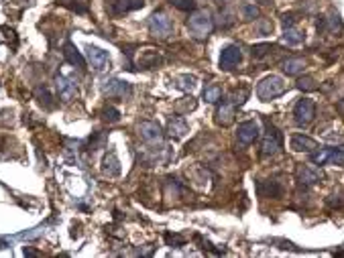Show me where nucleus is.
Listing matches in <instances>:
<instances>
[{"label": "nucleus", "instance_id": "nucleus-1", "mask_svg": "<svg viewBox=\"0 0 344 258\" xmlns=\"http://www.w3.org/2000/svg\"><path fill=\"white\" fill-rule=\"evenodd\" d=\"M287 90V84L283 82V77L279 75H267L265 80L259 82L257 86V96L261 102H271L279 96H283Z\"/></svg>", "mask_w": 344, "mask_h": 258}, {"label": "nucleus", "instance_id": "nucleus-2", "mask_svg": "<svg viewBox=\"0 0 344 258\" xmlns=\"http://www.w3.org/2000/svg\"><path fill=\"white\" fill-rule=\"evenodd\" d=\"M187 29L194 39H206L214 29V18L206 10H194V14L187 18Z\"/></svg>", "mask_w": 344, "mask_h": 258}, {"label": "nucleus", "instance_id": "nucleus-3", "mask_svg": "<svg viewBox=\"0 0 344 258\" xmlns=\"http://www.w3.org/2000/svg\"><path fill=\"white\" fill-rule=\"evenodd\" d=\"M314 118H316V104H314V100H310V98L297 100L295 108H293V120H295V124L299 128H305V126H310L314 122Z\"/></svg>", "mask_w": 344, "mask_h": 258}, {"label": "nucleus", "instance_id": "nucleus-4", "mask_svg": "<svg viewBox=\"0 0 344 258\" xmlns=\"http://www.w3.org/2000/svg\"><path fill=\"white\" fill-rule=\"evenodd\" d=\"M281 132L273 126V124H267V134L261 143V156L263 158H269V156H275L279 151H281Z\"/></svg>", "mask_w": 344, "mask_h": 258}, {"label": "nucleus", "instance_id": "nucleus-5", "mask_svg": "<svg viewBox=\"0 0 344 258\" xmlns=\"http://www.w3.org/2000/svg\"><path fill=\"white\" fill-rule=\"evenodd\" d=\"M259 134H261V126H259L257 120H244V122H240L238 128H236V141H238V145H242V147L253 145V143L259 138Z\"/></svg>", "mask_w": 344, "mask_h": 258}, {"label": "nucleus", "instance_id": "nucleus-6", "mask_svg": "<svg viewBox=\"0 0 344 258\" xmlns=\"http://www.w3.org/2000/svg\"><path fill=\"white\" fill-rule=\"evenodd\" d=\"M149 31H151V35L157 37V39L169 37L173 33L171 18H169L167 14H163V12H155V14L149 18Z\"/></svg>", "mask_w": 344, "mask_h": 258}, {"label": "nucleus", "instance_id": "nucleus-7", "mask_svg": "<svg viewBox=\"0 0 344 258\" xmlns=\"http://www.w3.org/2000/svg\"><path fill=\"white\" fill-rule=\"evenodd\" d=\"M139 134L147 145H161L163 143V128L155 120H143L139 124Z\"/></svg>", "mask_w": 344, "mask_h": 258}, {"label": "nucleus", "instance_id": "nucleus-8", "mask_svg": "<svg viewBox=\"0 0 344 258\" xmlns=\"http://www.w3.org/2000/svg\"><path fill=\"white\" fill-rule=\"evenodd\" d=\"M295 177H297V183L303 185V187L316 185V183H320L324 179L322 171L318 167H314V165H299L297 171H295Z\"/></svg>", "mask_w": 344, "mask_h": 258}, {"label": "nucleus", "instance_id": "nucleus-9", "mask_svg": "<svg viewBox=\"0 0 344 258\" xmlns=\"http://www.w3.org/2000/svg\"><path fill=\"white\" fill-rule=\"evenodd\" d=\"M242 61V53L238 45H226L220 53V69H234Z\"/></svg>", "mask_w": 344, "mask_h": 258}, {"label": "nucleus", "instance_id": "nucleus-10", "mask_svg": "<svg viewBox=\"0 0 344 258\" xmlns=\"http://www.w3.org/2000/svg\"><path fill=\"white\" fill-rule=\"evenodd\" d=\"M289 147H291V151H295V153H310V155L320 149L314 138L303 136V134H293L291 141H289Z\"/></svg>", "mask_w": 344, "mask_h": 258}, {"label": "nucleus", "instance_id": "nucleus-11", "mask_svg": "<svg viewBox=\"0 0 344 258\" xmlns=\"http://www.w3.org/2000/svg\"><path fill=\"white\" fill-rule=\"evenodd\" d=\"M257 191L261 197H273V200H279L283 195V185L275 179H269V181H259L257 183Z\"/></svg>", "mask_w": 344, "mask_h": 258}, {"label": "nucleus", "instance_id": "nucleus-12", "mask_svg": "<svg viewBox=\"0 0 344 258\" xmlns=\"http://www.w3.org/2000/svg\"><path fill=\"white\" fill-rule=\"evenodd\" d=\"M234 116H236V106H232V104L226 100V102H222L218 106L214 120H216L218 126H230V124L234 122Z\"/></svg>", "mask_w": 344, "mask_h": 258}, {"label": "nucleus", "instance_id": "nucleus-13", "mask_svg": "<svg viewBox=\"0 0 344 258\" xmlns=\"http://www.w3.org/2000/svg\"><path fill=\"white\" fill-rule=\"evenodd\" d=\"M187 122H185V118L183 116H179V114H173L169 116V122H167V132H169V136L173 138H183L185 134H187Z\"/></svg>", "mask_w": 344, "mask_h": 258}, {"label": "nucleus", "instance_id": "nucleus-14", "mask_svg": "<svg viewBox=\"0 0 344 258\" xmlns=\"http://www.w3.org/2000/svg\"><path fill=\"white\" fill-rule=\"evenodd\" d=\"M104 92L112 98H128L132 94V88L128 82H120V80H112L108 82V86L104 88Z\"/></svg>", "mask_w": 344, "mask_h": 258}, {"label": "nucleus", "instance_id": "nucleus-15", "mask_svg": "<svg viewBox=\"0 0 344 258\" xmlns=\"http://www.w3.org/2000/svg\"><path fill=\"white\" fill-rule=\"evenodd\" d=\"M143 0H110V4L106 6L110 14H122V12H130L135 8H141Z\"/></svg>", "mask_w": 344, "mask_h": 258}, {"label": "nucleus", "instance_id": "nucleus-16", "mask_svg": "<svg viewBox=\"0 0 344 258\" xmlns=\"http://www.w3.org/2000/svg\"><path fill=\"white\" fill-rule=\"evenodd\" d=\"M88 57H90V63H92L98 71L106 69V67H108V63H110L108 53L102 51V49H98V47H88Z\"/></svg>", "mask_w": 344, "mask_h": 258}, {"label": "nucleus", "instance_id": "nucleus-17", "mask_svg": "<svg viewBox=\"0 0 344 258\" xmlns=\"http://www.w3.org/2000/svg\"><path fill=\"white\" fill-rule=\"evenodd\" d=\"M161 55L157 51H143L139 55V67H143V69H153V67H159L161 65Z\"/></svg>", "mask_w": 344, "mask_h": 258}, {"label": "nucleus", "instance_id": "nucleus-18", "mask_svg": "<svg viewBox=\"0 0 344 258\" xmlns=\"http://www.w3.org/2000/svg\"><path fill=\"white\" fill-rule=\"evenodd\" d=\"M305 69V59L303 57H287L283 61V71L287 75H299Z\"/></svg>", "mask_w": 344, "mask_h": 258}, {"label": "nucleus", "instance_id": "nucleus-19", "mask_svg": "<svg viewBox=\"0 0 344 258\" xmlns=\"http://www.w3.org/2000/svg\"><path fill=\"white\" fill-rule=\"evenodd\" d=\"M63 55H65V59H67L71 65H75V67H80V69H86V59L82 57V53L78 51L71 43H65V47H63Z\"/></svg>", "mask_w": 344, "mask_h": 258}, {"label": "nucleus", "instance_id": "nucleus-20", "mask_svg": "<svg viewBox=\"0 0 344 258\" xmlns=\"http://www.w3.org/2000/svg\"><path fill=\"white\" fill-rule=\"evenodd\" d=\"M249 94H251V88L249 86H240V88H234L232 94L228 96V102L236 108H240L242 104L249 100Z\"/></svg>", "mask_w": 344, "mask_h": 258}, {"label": "nucleus", "instance_id": "nucleus-21", "mask_svg": "<svg viewBox=\"0 0 344 258\" xmlns=\"http://www.w3.org/2000/svg\"><path fill=\"white\" fill-rule=\"evenodd\" d=\"M102 171H104L108 177H114V175L120 173V163H118L114 153H108V155L104 156V161H102Z\"/></svg>", "mask_w": 344, "mask_h": 258}, {"label": "nucleus", "instance_id": "nucleus-22", "mask_svg": "<svg viewBox=\"0 0 344 258\" xmlns=\"http://www.w3.org/2000/svg\"><path fill=\"white\" fill-rule=\"evenodd\" d=\"M204 100L208 104H216L222 100V86H218V84H208L206 88H204Z\"/></svg>", "mask_w": 344, "mask_h": 258}, {"label": "nucleus", "instance_id": "nucleus-23", "mask_svg": "<svg viewBox=\"0 0 344 258\" xmlns=\"http://www.w3.org/2000/svg\"><path fill=\"white\" fill-rule=\"evenodd\" d=\"M303 39H305V35H303L299 29H295V27H289V29H285L283 41H285L287 45H299V43H303Z\"/></svg>", "mask_w": 344, "mask_h": 258}, {"label": "nucleus", "instance_id": "nucleus-24", "mask_svg": "<svg viewBox=\"0 0 344 258\" xmlns=\"http://www.w3.org/2000/svg\"><path fill=\"white\" fill-rule=\"evenodd\" d=\"M326 204H328V207H332V209H342L344 207V187L336 189V191L326 200Z\"/></svg>", "mask_w": 344, "mask_h": 258}, {"label": "nucleus", "instance_id": "nucleus-25", "mask_svg": "<svg viewBox=\"0 0 344 258\" xmlns=\"http://www.w3.org/2000/svg\"><path fill=\"white\" fill-rule=\"evenodd\" d=\"M297 90H301V92H314V90H318V84H316L314 77L303 75V77L297 80Z\"/></svg>", "mask_w": 344, "mask_h": 258}, {"label": "nucleus", "instance_id": "nucleus-26", "mask_svg": "<svg viewBox=\"0 0 344 258\" xmlns=\"http://www.w3.org/2000/svg\"><path fill=\"white\" fill-rule=\"evenodd\" d=\"M35 96H37V100L43 104L45 108H53V96L49 94L47 88H37V90H35Z\"/></svg>", "mask_w": 344, "mask_h": 258}, {"label": "nucleus", "instance_id": "nucleus-27", "mask_svg": "<svg viewBox=\"0 0 344 258\" xmlns=\"http://www.w3.org/2000/svg\"><path fill=\"white\" fill-rule=\"evenodd\" d=\"M271 51H273V45H271V43H261V45H253L251 55H253L255 59H263V57H267Z\"/></svg>", "mask_w": 344, "mask_h": 258}, {"label": "nucleus", "instance_id": "nucleus-28", "mask_svg": "<svg viewBox=\"0 0 344 258\" xmlns=\"http://www.w3.org/2000/svg\"><path fill=\"white\" fill-rule=\"evenodd\" d=\"M216 25L218 27H222V29H228V27H232L234 25V16H232V12L230 10H220L218 12V21H216Z\"/></svg>", "mask_w": 344, "mask_h": 258}, {"label": "nucleus", "instance_id": "nucleus-29", "mask_svg": "<svg viewBox=\"0 0 344 258\" xmlns=\"http://www.w3.org/2000/svg\"><path fill=\"white\" fill-rule=\"evenodd\" d=\"M177 82H181V84H177V88H181L183 92H192L194 86H196V77L194 75H179Z\"/></svg>", "mask_w": 344, "mask_h": 258}, {"label": "nucleus", "instance_id": "nucleus-30", "mask_svg": "<svg viewBox=\"0 0 344 258\" xmlns=\"http://www.w3.org/2000/svg\"><path fill=\"white\" fill-rule=\"evenodd\" d=\"M328 163H330V165H338V167H344V147H342V149H330Z\"/></svg>", "mask_w": 344, "mask_h": 258}, {"label": "nucleus", "instance_id": "nucleus-31", "mask_svg": "<svg viewBox=\"0 0 344 258\" xmlns=\"http://www.w3.org/2000/svg\"><path fill=\"white\" fill-rule=\"evenodd\" d=\"M257 33L263 35V37L271 35V33H273V23H271L269 18H261V21L257 23Z\"/></svg>", "mask_w": 344, "mask_h": 258}, {"label": "nucleus", "instance_id": "nucleus-32", "mask_svg": "<svg viewBox=\"0 0 344 258\" xmlns=\"http://www.w3.org/2000/svg\"><path fill=\"white\" fill-rule=\"evenodd\" d=\"M102 118H104L106 122H118V120H120V112L116 110L114 106H106V108L102 110Z\"/></svg>", "mask_w": 344, "mask_h": 258}, {"label": "nucleus", "instance_id": "nucleus-33", "mask_svg": "<svg viewBox=\"0 0 344 258\" xmlns=\"http://www.w3.org/2000/svg\"><path fill=\"white\" fill-rule=\"evenodd\" d=\"M242 14H244V18L246 21H253V18H259V8L255 6V4H242Z\"/></svg>", "mask_w": 344, "mask_h": 258}, {"label": "nucleus", "instance_id": "nucleus-34", "mask_svg": "<svg viewBox=\"0 0 344 258\" xmlns=\"http://www.w3.org/2000/svg\"><path fill=\"white\" fill-rule=\"evenodd\" d=\"M177 10H194L196 8V2L194 0H169Z\"/></svg>", "mask_w": 344, "mask_h": 258}, {"label": "nucleus", "instance_id": "nucleus-35", "mask_svg": "<svg viewBox=\"0 0 344 258\" xmlns=\"http://www.w3.org/2000/svg\"><path fill=\"white\" fill-rule=\"evenodd\" d=\"M165 242H167V246H173V248H179V246H183V238L179 236V234H165Z\"/></svg>", "mask_w": 344, "mask_h": 258}, {"label": "nucleus", "instance_id": "nucleus-36", "mask_svg": "<svg viewBox=\"0 0 344 258\" xmlns=\"http://www.w3.org/2000/svg\"><path fill=\"white\" fill-rule=\"evenodd\" d=\"M295 23H297V18H295V14H293V12H285V14L281 16V25H283V29L295 27Z\"/></svg>", "mask_w": 344, "mask_h": 258}, {"label": "nucleus", "instance_id": "nucleus-37", "mask_svg": "<svg viewBox=\"0 0 344 258\" xmlns=\"http://www.w3.org/2000/svg\"><path fill=\"white\" fill-rule=\"evenodd\" d=\"M196 108V100L189 96V102H177V110L179 112H192Z\"/></svg>", "mask_w": 344, "mask_h": 258}, {"label": "nucleus", "instance_id": "nucleus-38", "mask_svg": "<svg viewBox=\"0 0 344 258\" xmlns=\"http://www.w3.org/2000/svg\"><path fill=\"white\" fill-rule=\"evenodd\" d=\"M336 110H338V114H340V116H344V98L336 102Z\"/></svg>", "mask_w": 344, "mask_h": 258}, {"label": "nucleus", "instance_id": "nucleus-39", "mask_svg": "<svg viewBox=\"0 0 344 258\" xmlns=\"http://www.w3.org/2000/svg\"><path fill=\"white\" fill-rule=\"evenodd\" d=\"M259 2H269V0H259Z\"/></svg>", "mask_w": 344, "mask_h": 258}, {"label": "nucleus", "instance_id": "nucleus-40", "mask_svg": "<svg viewBox=\"0 0 344 258\" xmlns=\"http://www.w3.org/2000/svg\"><path fill=\"white\" fill-rule=\"evenodd\" d=\"M216 2H226V0H216Z\"/></svg>", "mask_w": 344, "mask_h": 258}]
</instances>
